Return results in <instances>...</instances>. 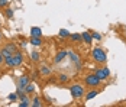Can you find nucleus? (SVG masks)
Wrapping results in <instances>:
<instances>
[{
    "instance_id": "obj_9",
    "label": "nucleus",
    "mask_w": 126,
    "mask_h": 107,
    "mask_svg": "<svg viewBox=\"0 0 126 107\" xmlns=\"http://www.w3.org/2000/svg\"><path fill=\"white\" fill-rule=\"evenodd\" d=\"M13 61H15V67L22 65V62H23V54H22L20 51H16V52L13 54Z\"/></svg>"
},
{
    "instance_id": "obj_18",
    "label": "nucleus",
    "mask_w": 126,
    "mask_h": 107,
    "mask_svg": "<svg viewBox=\"0 0 126 107\" xmlns=\"http://www.w3.org/2000/svg\"><path fill=\"white\" fill-rule=\"evenodd\" d=\"M23 91H25L28 95H29V94H33V93H35V84H33V83H29L25 87V90H23Z\"/></svg>"
},
{
    "instance_id": "obj_3",
    "label": "nucleus",
    "mask_w": 126,
    "mask_h": 107,
    "mask_svg": "<svg viewBox=\"0 0 126 107\" xmlns=\"http://www.w3.org/2000/svg\"><path fill=\"white\" fill-rule=\"evenodd\" d=\"M84 83H86V85L90 87V88H97V87L100 85L101 81L99 80V77H97L96 74H88V75L84 77Z\"/></svg>"
},
{
    "instance_id": "obj_24",
    "label": "nucleus",
    "mask_w": 126,
    "mask_h": 107,
    "mask_svg": "<svg viewBox=\"0 0 126 107\" xmlns=\"http://www.w3.org/2000/svg\"><path fill=\"white\" fill-rule=\"evenodd\" d=\"M7 98H9V101L12 103V101H16V100L19 98V95L16 94V93H12V94H9V97H7Z\"/></svg>"
},
{
    "instance_id": "obj_28",
    "label": "nucleus",
    "mask_w": 126,
    "mask_h": 107,
    "mask_svg": "<svg viewBox=\"0 0 126 107\" xmlns=\"http://www.w3.org/2000/svg\"><path fill=\"white\" fill-rule=\"evenodd\" d=\"M1 38H3V36H1V32H0V41H1Z\"/></svg>"
},
{
    "instance_id": "obj_12",
    "label": "nucleus",
    "mask_w": 126,
    "mask_h": 107,
    "mask_svg": "<svg viewBox=\"0 0 126 107\" xmlns=\"http://www.w3.org/2000/svg\"><path fill=\"white\" fill-rule=\"evenodd\" d=\"M81 36H83V42H84V44L91 45V42H93V36H91V33H90V32H83V33H81Z\"/></svg>"
},
{
    "instance_id": "obj_5",
    "label": "nucleus",
    "mask_w": 126,
    "mask_h": 107,
    "mask_svg": "<svg viewBox=\"0 0 126 107\" xmlns=\"http://www.w3.org/2000/svg\"><path fill=\"white\" fill-rule=\"evenodd\" d=\"M94 74L99 77V80H100V81H104V80H107V78L110 77V70H109L107 67H103V68H99Z\"/></svg>"
},
{
    "instance_id": "obj_8",
    "label": "nucleus",
    "mask_w": 126,
    "mask_h": 107,
    "mask_svg": "<svg viewBox=\"0 0 126 107\" xmlns=\"http://www.w3.org/2000/svg\"><path fill=\"white\" fill-rule=\"evenodd\" d=\"M29 83H31V78H29L28 75H22V77H19V80H17V87L22 88V90H25V87Z\"/></svg>"
},
{
    "instance_id": "obj_19",
    "label": "nucleus",
    "mask_w": 126,
    "mask_h": 107,
    "mask_svg": "<svg viewBox=\"0 0 126 107\" xmlns=\"http://www.w3.org/2000/svg\"><path fill=\"white\" fill-rule=\"evenodd\" d=\"M70 39H71L73 42H81V41H83V36L80 35V33H71V35H70Z\"/></svg>"
},
{
    "instance_id": "obj_17",
    "label": "nucleus",
    "mask_w": 126,
    "mask_h": 107,
    "mask_svg": "<svg viewBox=\"0 0 126 107\" xmlns=\"http://www.w3.org/2000/svg\"><path fill=\"white\" fill-rule=\"evenodd\" d=\"M39 74H41V75H49L51 68L48 65H41V67H39Z\"/></svg>"
},
{
    "instance_id": "obj_1",
    "label": "nucleus",
    "mask_w": 126,
    "mask_h": 107,
    "mask_svg": "<svg viewBox=\"0 0 126 107\" xmlns=\"http://www.w3.org/2000/svg\"><path fill=\"white\" fill-rule=\"evenodd\" d=\"M91 58L94 60V62H97V64H104V62L107 61L106 51L100 46L93 48V51H91Z\"/></svg>"
},
{
    "instance_id": "obj_27",
    "label": "nucleus",
    "mask_w": 126,
    "mask_h": 107,
    "mask_svg": "<svg viewBox=\"0 0 126 107\" xmlns=\"http://www.w3.org/2000/svg\"><path fill=\"white\" fill-rule=\"evenodd\" d=\"M3 62H4V57H3V54L0 51V65H3Z\"/></svg>"
},
{
    "instance_id": "obj_29",
    "label": "nucleus",
    "mask_w": 126,
    "mask_h": 107,
    "mask_svg": "<svg viewBox=\"0 0 126 107\" xmlns=\"http://www.w3.org/2000/svg\"><path fill=\"white\" fill-rule=\"evenodd\" d=\"M0 26H1V20H0Z\"/></svg>"
},
{
    "instance_id": "obj_21",
    "label": "nucleus",
    "mask_w": 126,
    "mask_h": 107,
    "mask_svg": "<svg viewBox=\"0 0 126 107\" xmlns=\"http://www.w3.org/2000/svg\"><path fill=\"white\" fill-rule=\"evenodd\" d=\"M31 106H32V107H41V106H42V101H41V98H39V97H35V98L32 100Z\"/></svg>"
},
{
    "instance_id": "obj_25",
    "label": "nucleus",
    "mask_w": 126,
    "mask_h": 107,
    "mask_svg": "<svg viewBox=\"0 0 126 107\" xmlns=\"http://www.w3.org/2000/svg\"><path fill=\"white\" fill-rule=\"evenodd\" d=\"M91 36H93V39H96V41H101V35L97 33V32H91Z\"/></svg>"
},
{
    "instance_id": "obj_14",
    "label": "nucleus",
    "mask_w": 126,
    "mask_h": 107,
    "mask_svg": "<svg viewBox=\"0 0 126 107\" xmlns=\"http://www.w3.org/2000/svg\"><path fill=\"white\" fill-rule=\"evenodd\" d=\"M97 94H99V90H90L87 94L84 95V101H90L91 98H94Z\"/></svg>"
},
{
    "instance_id": "obj_23",
    "label": "nucleus",
    "mask_w": 126,
    "mask_h": 107,
    "mask_svg": "<svg viewBox=\"0 0 126 107\" xmlns=\"http://www.w3.org/2000/svg\"><path fill=\"white\" fill-rule=\"evenodd\" d=\"M4 15H6V17H7V19H12V17H13V9H10V7H9V9H6V10H4Z\"/></svg>"
},
{
    "instance_id": "obj_30",
    "label": "nucleus",
    "mask_w": 126,
    "mask_h": 107,
    "mask_svg": "<svg viewBox=\"0 0 126 107\" xmlns=\"http://www.w3.org/2000/svg\"><path fill=\"white\" fill-rule=\"evenodd\" d=\"M125 33H126V32H125Z\"/></svg>"
},
{
    "instance_id": "obj_22",
    "label": "nucleus",
    "mask_w": 126,
    "mask_h": 107,
    "mask_svg": "<svg viewBox=\"0 0 126 107\" xmlns=\"http://www.w3.org/2000/svg\"><path fill=\"white\" fill-rule=\"evenodd\" d=\"M31 58H32V61H35V62H38L39 61V52H36V51H32V54H31Z\"/></svg>"
},
{
    "instance_id": "obj_15",
    "label": "nucleus",
    "mask_w": 126,
    "mask_h": 107,
    "mask_svg": "<svg viewBox=\"0 0 126 107\" xmlns=\"http://www.w3.org/2000/svg\"><path fill=\"white\" fill-rule=\"evenodd\" d=\"M31 101H32V100L28 98V94H25V95L20 97V104H19V106L20 107H29L31 106Z\"/></svg>"
},
{
    "instance_id": "obj_13",
    "label": "nucleus",
    "mask_w": 126,
    "mask_h": 107,
    "mask_svg": "<svg viewBox=\"0 0 126 107\" xmlns=\"http://www.w3.org/2000/svg\"><path fill=\"white\" fill-rule=\"evenodd\" d=\"M57 80H58V83L61 84H67L68 81H70V75L68 74H58V77H57Z\"/></svg>"
},
{
    "instance_id": "obj_26",
    "label": "nucleus",
    "mask_w": 126,
    "mask_h": 107,
    "mask_svg": "<svg viewBox=\"0 0 126 107\" xmlns=\"http://www.w3.org/2000/svg\"><path fill=\"white\" fill-rule=\"evenodd\" d=\"M7 3H9V0H0V9L6 7V6H7Z\"/></svg>"
},
{
    "instance_id": "obj_20",
    "label": "nucleus",
    "mask_w": 126,
    "mask_h": 107,
    "mask_svg": "<svg viewBox=\"0 0 126 107\" xmlns=\"http://www.w3.org/2000/svg\"><path fill=\"white\" fill-rule=\"evenodd\" d=\"M60 36L61 38H70V35H71V32L68 31V29H60Z\"/></svg>"
},
{
    "instance_id": "obj_2",
    "label": "nucleus",
    "mask_w": 126,
    "mask_h": 107,
    "mask_svg": "<svg viewBox=\"0 0 126 107\" xmlns=\"http://www.w3.org/2000/svg\"><path fill=\"white\" fill-rule=\"evenodd\" d=\"M70 93H71V95H73L74 100H80V98L84 97L86 90H84V87H83L81 84H74V85L70 87Z\"/></svg>"
},
{
    "instance_id": "obj_10",
    "label": "nucleus",
    "mask_w": 126,
    "mask_h": 107,
    "mask_svg": "<svg viewBox=\"0 0 126 107\" xmlns=\"http://www.w3.org/2000/svg\"><path fill=\"white\" fill-rule=\"evenodd\" d=\"M3 65L6 68H15V61H13V55H9V57H4V62Z\"/></svg>"
},
{
    "instance_id": "obj_11",
    "label": "nucleus",
    "mask_w": 126,
    "mask_h": 107,
    "mask_svg": "<svg viewBox=\"0 0 126 107\" xmlns=\"http://www.w3.org/2000/svg\"><path fill=\"white\" fill-rule=\"evenodd\" d=\"M29 44L33 45V46H41L42 45V36H31Z\"/></svg>"
},
{
    "instance_id": "obj_4",
    "label": "nucleus",
    "mask_w": 126,
    "mask_h": 107,
    "mask_svg": "<svg viewBox=\"0 0 126 107\" xmlns=\"http://www.w3.org/2000/svg\"><path fill=\"white\" fill-rule=\"evenodd\" d=\"M68 55H70V60H71V62L74 64L76 70H81V68H83V62H81V60H80L78 54H77V52H68Z\"/></svg>"
},
{
    "instance_id": "obj_16",
    "label": "nucleus",
    "mask_w": 126,
    "mask_h": 107,
    "mask_svg": "<svg viewBox=\"0 0 126 107\" xmlns=\"http://www.w3.org/2000/svg\"><path fill=\"white\" fill-rule=\"evenodd\" d=\"M31 36H42V29L38 26H32L31 28Z\"/></svg>"
},
{
    "instance_id": "obj_7",
    "label": "nucleus",
    "mask_w": 126,
    "mask_h": 107,
    "mask_svg": "<svg viewBox=\"0 0 126 107\" xmlns=\"http://www.w3.org/2000/svg\"><path fill=\"white\" fill-rule=\"evenodd\" d=\"M67 55H68V52H67V51H58V52L55 54V57H54V62H55V64L63 62V61L67 58Z\"/></svg>"
},
{
    "instance_id": "obj_6",
    "label": "nucleus",
    "mask_w": 126,
    "mask_h": 107,
    "mask_svg": "<svg viewBox=\"0 0 126 107\" xmlns=\"http://www.w3.org/2000/svg\"><path fill=\"white\" fill-rule=\"evenodd\" d=\"M17 51V48L15 44H7L6 46L1 48V54H3V57H9V55H13L15 52Z\"/></svg>"
}]
</instances>
